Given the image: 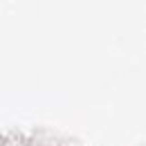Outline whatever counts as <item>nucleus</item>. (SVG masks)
Instances as JSON below:
<instances>
[]
</instances>
